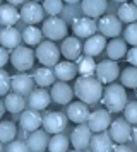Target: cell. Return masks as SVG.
I'll use <instances>...</instances> for the list:
<instances>
[{
	"label": "cell",
	"instance_id": "cell-1",
	"mask_svg": "<svg viewBox=\"0 0 137 152\" xmlns=\"http://www.w3.org/2000/svg\"><path fill=\"white\" fill-rule=\"evenodd\" d=\"M103 82L94 75H81L79 79H75L74 84V94L88 104L99 103L103 97Z\"/></svg>",
	"mask_w": 137,
	"mask_h": 152
},
{
	"label": "cell",
	"instance_id": "cell-2",
	"mask_svg": "<svg viewBox=\"0 0 137 152\" xmlns=\"http://www.w3.org/2000/svg\"><path fill=\"white\" fill-rule=\"evenodd\" d=\"M101 103L105 104V108L111 113H120L123 111L125 104L129 103V97H127V91L125 86L122 84H108L105 89H103V97Z\"/></svg>",
	"mask_w": 137,
	"mask_h": 152
},
{
	"label": "cell",
	"instance_id": "cell-3",
	"mask_svg": "<svg viewBox=\"0 0 137 152\" xmlns=\"http://www.w3.org/2000/svg\"><path fill=\"white\" fill-rule=\"evenodd\" d=\"M36 60L41 65H46V67H55L57 63L60 62V48L55 45V41L46 39V41H41L40 45H36Z\"/></svg>",
	"mask_w": 137,
	"mask_h": 152
},
{
	"label": "cell",
	"instance_id": "cell-4",
	"mask_svg": "<svg viewBox=\"0 0 137 152\" xmlns=\"http://www.w3.org/2000/svg\"><path fill=\"white\" fill-rule=\"evenodd\" d=\"M34 60H36V53L29 46H17L10 51V63L15 70L19 72H27L34 65Z\"/></svg>",
	"mask_w": 137,
	"mask_h": 152
},
{
	"label": "cell",
	"instance_id": "cell-5",
	"mask_svg": "<svg viewBox=\"0 0 137 152\" xmlns=\"http://www.w3.org/2000/svg\"><path fill=\"white\" fill-rule=\"evenodd\" d=\"M41 31H43V34L46 36L48 39H52V41H60V39H63V38L67 36V24H65V21H62L60 17L52 15L50 19L43 21Z\"/></svg>",
	"mask_w": 137,
	"mask_h": 152
},
{
	"label": "cell",
	"instance_id": "cell-6",
	"mask_svg": "<svg viewBox=\"0 0 137 152\" xmlns=\"http://www.w3.org/2000/svg\"><path fill=\"white\" fill-rule=\"evenodd\" d=\"M21 21H24L29 26V24H40L41 21H45V9H43V5H41L40 2H34V0H31V2H24L22 4V7H21Z\"/></svg>",
	"mask_w": 137,
	"mask_h": 152
},
{
	"label": "cell",
	"instance_id": "cell-7",
	"mask_svg": "<svg viewBox=\"0 0 137 152\" xmlns=\"http://www.w3.org/2000/svg\"><path fill=\"white\" fill-rule=\"evenodd\" d=\"M94 74L103 84H111L120 77V67H118V63L115 60L108 58V60H103V62L96 63Z\"/></svg>",
	"mask_w": 137,
	"mask_h": 152
},
{
	"label": "cell",
	"instance_id": "cell-8",
	"mask_svg": "<svg viewBox=\"0 0 137 152\" xmlns=\"http://www.w3.org/2000/svg\"><path fill=\"white\" fill-rule=\"evenodd\" d=\"M68 123V116L67 113H62V111H50L43 116V128L48 133H60L62 130H65V126Z\"/></svg>",
	"mask_w": 137,
	"mask_h": 152
},
{
	"label": "cell",
	"instance_id": "cell-9",
	"mask_svg": "<svg viewBox=\"0 0 137 152\" xmlns=\"http://www.w3.org/2000/svg\"><path fill=\"white\" fill-rule=\"evenodd\" d=\"M108 133L110 137L113 138V142H116V144H125V142L132 140V126L125 118L113 120L111 125H110Z\"/></svg>",
	"mask_w": 137,
	"mask_h": 152
},
{
	"label": "cell",
	"instance_id": "cell-10",
	"mask_svg": "<svg viewBox=\"0 0 137 152\" xmlns=\"http://www.w3.org/2000/svg\"><path fill=\"white\" fill-rule=\"evenodd\" d=\"M91 137H93V130L89 128V125L79 123L70 133V144L75 151H86L89 149Z\"/></svg>",
	"mask_w": 137,
	"mask_h": 152
},
{
	"label": "cell",
	"instance_id": "cell-11",
	"mask_svg": "<svg viewBox=\"0 0 137 152\" xmlns=\"http://www.w3.org/2000/svg\"><path fill=\"white\" fill-rule=\"evenodd\" d=\"M98 31L106 38H116L118 34H122V21L111 14L101 15L98 22Z\"/></svg>",
	"mask_w": 137,
	"mask_h": 152
},
{
	"label": "cell",
	"instance_id": "cell-12",
	"mask_svg": "<svg viewBox=\"0 0 137 152\" xmlns=\"http://www.w3.org/2000/svg\"><path fill=\"white\" fill-rule=\"evenodd\" d=\"M96 28L98 24L93 17H88V15H81V17H74L72 21V33H74L77 38H89L96 33Z\"/></svg>",
	"mask_w": 137,
	"mask_h": 152
},
{
	"label": "cell",
	"instance_id": "cell-13",
	"mask_svg": "<svg viewBox=\"0 0 137 152\" xmlns=\"http://www.w3.org/2000/svg\"><path fill=\"white\" fill-rule=\"evenodd\" d=\"M111 111L108 110H96L93 113H89V118H88V125L89 128L94 132H105L110 128L111 125Z\"/></svg>",
	"mask_w": 137,
	"mask_h": 152
},
{
	"label": "cell",
	"instance_id": "cell-14",
	"mask_svg": "<svg viewBox=\"0 0 137 152\" xmlns=\"http://www.w3.org/2000/svg\"><path fill=\"white\" fill-rule=\"evenodd\" d=\"M50 94H52V101L57 104H68L72 101V97L75 96L74 87H70L68 82H63V80H58V82L52 84Z\"/></svg>",
	"mask_w": 137,
	"mask_h": 152
},
{
	"label": "cell",
	"instance_id": "cell-15",
	"mask_svg": "<svg viewBox=\"0 0 137 152\" xmlns=\"http://www.w3.org/2000/svg\"><path fill=\"white\" fill-rule=\"evenodd\" d=\"M67 116H68V121H72V123L79 125V123H88V118H89V104L84 103V101H75V103H70L67 104Z\"/></svg>",
	"mask_w": 137,
	"mask_h": 152
},
{
	"label": "cell",
	"instance_id": "cell-16",
	"mask_svg": "<svg viewBox=\"0 0 137 152\" xmlns=\"http://www.w3.org/2000/svg\"><path fill=\"white\" fill-rule=\"evenodd\" d=\"M60 53L65 56V60H77L82 55V43L77 36H68L62 39Z\"/></svg>",
	"mask_w": 137,
	"mask_h": 152
},
{
	"label": "cell",
	"instance_id": "cell-17",
	"mask_svg": "<svg viewBox=\"0 0 137 152\" xmlns=\"http://www.w3.org/2000/svg\"><path fill=\"white\" fill-rule=\"evenodd\" d=\"M41 123H43V118H41L40 115V111L38 110H24V111H21V116H19V125H21V128L26 132H34V130H38L41 126Z\"/></svg>",
	"mask_w": 137,
	"mask_h": 152
},
{
	"label": "cell",
	"instance_id": "cell-18",
	"mask_svg": "<svg viewBox=\"0 0 137 152\" xmlns=\"http://www.w3.org/2000/svg\"><path fill=\"white\" fill-rule=\"evenodd\" d=\"M50 103H52V94H50V91H46L45 87L33 89L31 94L27 96V104H29V108H33V110L43 111L50 106Z\"/></svg>",
	"mask_w": 137,
	"mask_h": 152
},
{
	"label": "cell",
	"instance_id": "cell-19",
	"mask_svg": "<svg viewBox=\"0 0 137 152\" xmlns=\"http://www.w3.org/2000/svg\"><path fill=\"white\" fill-rule=\"evenodd\" d=\"M106 50V36H103L101 33L99 34H93L86 38V41L82 45V51L89 56H98L101 55L103 51Z\"/></svg>",
	"mask_w": 137,
	"mask_h": 152
},
{
	"label": "cell",
	"instance_id": "cell-20",
	"mask_svg": "<svg viewBox=\"0 0 137 152\" xmlns=\"http://www.w3.org/2000/svg\"><path fill=\"white\" fill-rule=\"evenodd\" d=\"M21 41H22V33L15 26H4V29L0 31V45L7 50L17 48Z\"/></svg>",
	"mask_w": 137,
	"mask_h": 152
},
{
	"label": "cell",
	"instance_id": "cell-21",
	"mask_svg": "<svg viewBox=\"0 0 137 152\" xmlns=\"http://www.w3.org/2000/svg\"><path fill=\"white\" fill-rule=\"evenodd\" d=\"M34 82L33 75H27L26 72H19V74H15L12 75V91L14 92H19L22 96H29L31 94V91L34 89Z\"/></svg>",
	"mask_w": 137,
	"mask_h": 152
},
{
	"label": "cell",
	"instance_id": "cell-22",
	"mask_svg": "<svg viewBox=\"0 0 137 152\" xmlns=\"http://www.w3.org/2000/svg\"><path fill=\"white\" fill-rule=\"evenodd\" d=\"M48 142H50V137H48V132L43 128V130H34L29 132V137H27V147L31 152H43L48 149Z\"/></svg>",
	"mask_w": 137,
	"mask_h": 152
},
{
	"label": "cell",
	"instance_id": "cell-23",
	"mask_svg": "<svg viewBox=\"0 0 137 152\" xmlns=\"http://www.w3.org/2000/svg\"><path fill=\"white\" fill-rule=\"evenodd\" d=\"M55 77L58 80H63V82H70L74 80L75 75H77V65H75L72 60H65V62H58L53 67Z\"/></svg>",
	"mask_w": 137,
	"mask_h": 152
},
{
	"label": "cell",
	"instance_id": "cell-24",
	"mask_svg": "<svg viewBox=\"0 0 137 152\" xmlns=\"http://www.w3.org/2000/svg\"><path fill=\"white\" fill-rule=\"evenodd\" d=\"M108 9V0H82V12L88 17H101Z\"/></svg>",
	"mask_w": 137,
	"mask_h": 152
},
{
	"label": "cell",
	"instance_id": "cell-25",
	"mask_svg": "<svg viewBox=\"0 0 137 152\" xmlns=\"http://www.w3.org/2000/svg\"><path fill=\"white\" fill-rule=\"evenodd\" d=\"M113 147V138L110 137V133L105 132H96L94 135L91 137V144L89 149L94 152H110Z\"/></svg>",
	"mask_w": 137,
	"mask_h": 152
},
{
	"label": "cell",
	"instance_id": "cell-26",
	"mask_svg": "<svg viewBox=\"0 0 137 152\" xmlns=\"http://www.w3.org/2000/svg\"><path fill=\"white\" fill-rule=\"evenodd\" d=\"M21 21V12L12 4L0 5V24L2 26H15Z\"/></svg>",
	"mask_w": 137,
	"mask_h": 152
},
{
	"label": "cell",
	"instance_id": "cell-27",
	"mask_svg": "<svg viewBox=\"0 0 137 152\" xmlns=\"http://www.w3.org/2000/svg\"><path fill=\"white\" fill-rule=\"evenodd\" d=\"M33 79L36 86L40 87H52V84L55 82V72H53V67H46V65H41L40 69L34 70L33 74Z\"/></svg>",
	"mask_w": 137,
	"mask_h": 152
},
{
	"label": "cell",
	"instance_id": "cell-28",
	"mask_svg": "<svg viewBox=\"0 0 137 152\" xmlns=\"http://www.w3.org/2000/svg\"><path fill=\"white\" fill-rule=\"evenodd\" d=\"M127 41L125 39H120L118 36L116 38H111V41L106 43V53H108V58L111 60H120L127 55Z\"/></svg>",
	"mask_w": 137,
	"mask_h": 152
},
{
	"label": "cell",
	"instance_id": "cell-29",
	"mask_svg": "<svg viewBox=\"0 0 137 152\" xmlns=\"http://www.w3.org/2000/svg\"><path fill=\"white\" fill-rule=\"evenodd\" d=\"M4 104H5V110L10 111L12 115H15V113H21V111H24V108H26V99H24V96L22 94H19V92H9L5 96V101H4Z\"/></svg>",
	"mask_w": 137,
	"mask_h": 152
},
{
	"label": "cell",
	"instance_id": "cell-30",
	"mask_svg": "<svg viewBox=\"0 0 137 152\" xmlns=\"http://www.w3.org/2000/svg\"><path fill=\"white\" fill-rule=\"evenodd\" d=\"M75 65H77V74L79 75H94L96 72L94 56H89L84 53V55H81L75 60Z\"/></svg>",
	"mask_w": 137,
	"mask_h": 152
},
{
	"label": "cell",
	"instance_id": "cell-31",
	"mask_svg": "<svg viewBox=\"0 0 137 152\" xmlns=\"http://www.w3.org/2000/svg\"><path fill=\"white\" fill-rule=\"evenodd\" d=\"M116 17L122 22H136L137 21V5L134 2H123L122 5L118 7V12H116Z\"/></svg>",
	"mask_w": 137,
	"mask_h": 152
},
{
	"label": "cell",
	"instance_id": "cell-32",
	"mask_svg": "<svg viewBox=\"0 0 137 152\" xmlns=\"http://www.w3.org/2000/svg\"><path fill=\"white\" fill-rule=\"evenodd\" d=\"M43 31L38 29L34 24H29L26 26V29L22 31V41L26 43L27 46H36L41 43V38H43Z\"/></svg>",
	"mask_w": 137,
	"mask_h": 152
},
{
	"label": "cell",
	"instance_id": "cell-33",
	"mask_svg": "<svg viewBox=\"0 0 137 152\" xmlns=\"http://www.w3.org/2000/svg\"><path fill=\"white\" fill-rule=\"evenodd\" d=\"M15 135H17V126H15L14 121H9V120L0 121V142L2 144L12 142Z\"/></svg>",
	"mask_w": 137,
	"mask_h": 152
},
{
	"label": "cell",
	"instance_id": "cell-34",
	"mask_svg": "<svg viewBox=\"0 0 137 152\" xmlns=\"http://www.w3.org/2000/svg\"><path fill=\"white\" fill-rule=\"evenodd\" d=\"M68 145H70L68 137H65V135L60 132V133H53V137L50 138V142H48V151L65 152V151H68Z\"/></svg>",
	"mask_w": 137,
	"mask_h": 152
},
{
	"label": "cell",
	"instance_id": "cell-35",
	"mask_svg": "<svg viewBox=\"0 0 137 152\" xmlns=\"http://www.w3.org/2000/svg\"><path fill=\"white\" fill-rule=\"evenodd\" d=\"M120 80H122V86H125V87L137 89V67L130 65L127 69H123L120 72Z\"/></svg>",
	"mask_w": 137,
	"mask_h": 152
},
{
	"label": "cell",
	"instance_id": "cell-36",
	"mask_svg": "<svg viewBox=\"0 0 137 152\" xmlns=\"http://www.w3.org/2000/svg\"><path fill=\"white\" fill-rule=\"evenodd\" d=\"M43 9L50 15H58L63 10V0H43Z\"/></svg>",
	"mask_w": 137,
	"mask_h": 152
},
{
	"label": "cell",
	"instance_id": "cell-37",
	"mask_svg": "<svg viewBox=\"0 0 137 152\" xmlns=\"http://www.w3.org/2000/svg\"><path fill=\"white\" fill-rule=\"evenodd\" d=\"M12 91V77L9 75V72L0 69V96H7Z\"/></svg>",
	"mask_w": 137,
	"mask_h": 152
},
{
	"label": "cell",
	"instance_id": "cell-38",
	"mask_svg": "<svg viewBox=\"0 0 137 152\" xmlns=\"http://www.w3.org/2000/svg\"><path fill=\"white\" fill-rule=\"evenodd\" d=\"M123 118L130 125H137V99L132 103H127L123 108Z\"/></svg>",
	"mask_w": 137,
	"mask_h": 152
},
{
	"label": "cell",
	"instance_id": "cell-39",
	"mask_svg": "<svg viewBox=\"0 0 137 152\" xmlns=\"http://www.w3.org/2000/svg\"><path fill=\"white\" fill-rule=\"evenodd\" d=\"M123 39L127 41V45H132V46H137V21L130 22L129 26L123 31Z\"/></svg>",
	"mask_w": 137,
	"mask_h": 152
},
{
	"label": "cell",
	"instance_id": "cell-40",
	"mask_svg": "<svg viewBox=\"0 0 137 152\" xmlns=\"http://www.w3.org/2000/svg\"><path fill=\"white\" fill-rule=\"evenodd\" d=\"M7 151L9 152H27L29 147H27V142H24V140H15L14 138L12 142H9Z\"/></svg>",
	"mask_w": 137,
	"mask_h": 152
},
{
	"label": "cell",
	"instance_id": "cell-41",
	"mask_svg": "<svg viewBox=\"0 0 137 152\" xmlns=\"http://www.w3.org/2000/svg\"><path fill=\"white\" fill-rule=\"evenodd\" d=\"M7 62H10V53H9V50L5 46L0 45V69H4Z\"/></svg>",
	"mask_w": 137,
	"mask_h": 152
},
{
	"label": "cell",
	"instance_id": "cell-42",
	"mask_svg": "<svg viewBox=\"0 0 137 152\" xmlns=\"http://www.w3.org/2000/svg\"><path fill=\"white\" fill-rule=\"evenodd\" d=\"M127 62L130 63V65H134V67H137V46H132V48L127 50Z\"/></svg>",
	"mask_w": 137,
	"mask_h": 152
},
{
	"label": "cell",
	"instance_id": "cell-43",
	"mask_svg": "<svg viewBox=\"0 0 137 152\" xmlns=\"http://www.w3.org/2000/svg\"><path fill=\"white\" fill-rule=\"evenodd\" d=\"M111 151H115V152H129L130 149L129 147H127V145H113V147H111Z\"/></svg>",
	"mask_w": 137,
	"mask_h": 152
},
{
	"label": "cell",
	"instance_id": "cell-44",
	"mask_svg": "<svg viewBox=\"0 0 137 152\" xmlns=\"http://www.w3.org/2000/svg\"><path fill=\"white\" fill-rule=\"evenodd\" d=\"M132 142L137 145V125L134 126V128H132Z\"/></svg>",
	"mask_w": 137,
	"mask_h": 152
},
{
	"label": "cell",
	"instance_id": "cell-45",
	"mask_svg": "<svg viewBox=\"0 0 137 152\" xmlns=\"http://www.w3.org/2000/svg\"><path fill=\"white\" fill-rule=\"evenodd\" d=\"M7 2H9V4H12V5H22L26 0H7Z\"/></svg>",
	"mask_w": 137,
	"mask_h": 152
},
{
	"label": "cell",
	"instance_id": "cell-46",
	"mask_svg": "<svg viewBox=\"0 0 137 152\" xmlns=\"http://www.w3.org/2000/svg\"><path fill=\"white\" fill-rule=\"evenodd\" d=\"M5 104H4V101H0V118L4 116V113H5Z\"/></svg>",
	"mask_w": 137,
	"mask_h": 152
},
{
	"label": "cell",
	"instance_id": "cell-47",
	"mask_svg": "<svg viewBox=\"0 0 137 152\" xmlns=\"http://www.w3.org/2000/svg\"><path fill=\"white\" fill-rule=\"evenodd\" d=\"M63 2H65V4H79L81 0H63Z\"/></svg>",
	"mask_w": 137,
	"mask_h": 152
},
{
	"label": "cell",
	"instance_id": "cell-48",
	"mask_svg": "<svg viewBox=\"0 0 137 152\" xmlns=\"http://www.w3.org/2000/svg\"><path fill=\"white\" fill-rule=\"evenodd\" d=\"M115 2H120V4H123V2H129V0H115Z\"/></svg>",
	"mask_w": 137,
	"mask_h": 152
},
{
	"label": "cell",
	"instance_id": "cell-49",
	"mask_svg": "<svg viewBox=\"0 0 137 152\" xmlns=\"http://www.w3.org/2000/svg\"><path fill=\"white\" fill-rule=\"evenodd\" d=\"M4 151V145H2V142H0V152Z\"/></svg>",
	"mask_w": 137,
	"mask_h": 152
},
{
	"label": "cell",
	"instance_id": "cell-50",
	"mask_svg": "<svg viewBox=\"0 0 137 152\" xmlns=\"http://www.w3.org/2000/svg\"><path fill=\"white\" fill-rule=\"evenodd\" d=\"M132 2H134V4H136V5H137V0H132Z\"/></svg>",
	"mask_w": 137,
	"mask_h": 152
},
{
	"label": "cell",
	"instance_id": "cell-51",
	"mask_svg": "<svg viewBox=\"0 0 137 152\" xmlns=\"http://www.w3.org/2000/svg\"><path fill=\"white\" fill-rule=\"evenodd\" d=\"M136 97H137V89H136Z\"/></svg>",
	"mask_w": 137,
	"mask_h": 152
},
{
	"label": "cell",
	"instance_id": "cell-52",
	"mask_svg": "<svg viewBox=\"0 0 137 152\" xmlns=\"http://www.w3.org/2000/svg\"><path fill=\"white\" fill-rule=\"evenodd\" d=\"M34 2H41V0H34Z\"/></svg>",
	"mask_w": 137,
	"mask_h": 152
},
{
	"label": "cell",
	"instance_id": "cell-53",
	"mask_svg": "<svg viewBox=\"0 0 137 152\" xmlns=\"http://www.w3.org/2000/svg\"><path fill=\"white\" fill-rule=\"evenodd\" d=\"M0 5H2V0H0Z\"/></svg>",
	"mask_w": 137,
	"mask_h": 152
}]
</instances>
